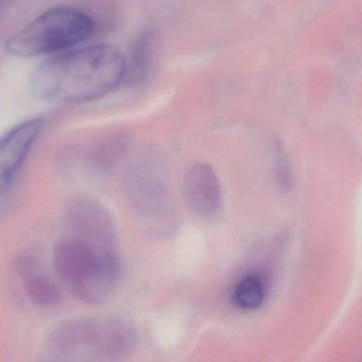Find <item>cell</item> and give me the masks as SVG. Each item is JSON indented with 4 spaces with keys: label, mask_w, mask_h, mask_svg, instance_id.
Segmentation results:
<instances>
[{
    "label": "cell",
    "mask_w": 362,
    "mask_h": 362,
    "mask_svg": "<svg viewBox=\"0 0 362 362\" xmlns=\"http://www.w3.org/2000/svg\"><path fill=\"white\" fill-rule=\"evenodd\" d=\"M272 170L274 182L282 192L291 191L293 178L291 161L281 142H276L272 148Z\"/></svg>",
    "instance_id": "11"
},
{
    "label": "cell",
    "mask_w": 362,
    "mask_h": 362,
    "mask_svg": "<svg viewBox=\"0 0 362 362\" xmlns=\"http://www.w3.org/2000/svg\"><path fill=\"white\" fill-rule=\"evenodd\" d=\"M182 194L187 208L202 217L215 216L223 206L221 180L208 163H196L187 170Z\"/></svg>",
    "instance_id": "7"
},
{
    "label": "cell",
    "mask_w": 362,
    "mask_h": 362,
    "mask_svg": "<svg viewBox=\"0 0 362 362\" xmlns=\"http://www.w3.org/2000/svg\"><path fill=\"white\" fill-rule=\"evenodd\" d=\"M23 286L30 301L38 308H51L57 305L61 299L57 285L36 272L23 278Z\"/></svg>",
    "instance_id": "10"
},
{
    "label": "cell",
    "mask_w": 362,
    "mask_h": 362,
    "mask_svg": "<svg viewBox=\"0 0 362 362\" xmlns=\"http://www.w3.org/2000/svg\"><path fill=\"white\" fill-rule=\"evenodd\" d=\"M127 78V61L114 46L64 51L40 63L28 80L30 95L40 102L83 103L116 88Z\"/></svg>",
    "instance_id": "1"
},
{
    "label": "cell",
    "mask_w": 362,
    "mask_h": 362,
    "mask_svg": "<svg viewBox=\"0 0 362 362\" xmlns=\"http://www.w3.org/2000/svg\"><path fill=\"white\" fill-rule=\"evenodd\" d=\"M129 137L125 133L107 136L95 144L86 155L87 168L99 173H107L115 169L127 150Z\"/></svg>",
    "instance_id": "8"
},
{
    "label": "cell",
    "mask_w": 362,
    "mask_h": 362,
    "mask_svg": "<svg viewBox=\"0 0 362 362\" xmlns=\"http://www.w3.org/2000/svg\"><path fill=\"white\" fill-rule=\"evenodd\" d=\"M93 30L89 15L76 8H51L11 36L6 50L18 57L61 52L88 40Z\"/></svg>",
    "instance_id": "4"
},
{
    "label": "cell",
    "mask_w": 362,
    "mask_h": 362,
    "mask_svg": "<svg viewBox=\"0 0 362 362\" xmlns=\"http://www.w3.org/2000/svg\"><path fill=\"white\" fill-rule=\"evenodd\" d=\"M66 218L74 238L88 245L98 255L120 259L114 221L105 206L90 196H72L66 206Z\"/></svg>",
    "instance_id": "5"
},
{
    "label": "cell",
    "mask_w": 362,
    "mask_h": 362,
    "mask_svg": "<svg viewBox=\"0 0 362 362\" xmlns=\"http://www.w3.org/2000/svg\"><path fill=\"white\" fill-rule=\"evenodd\" d=\"M8 2H10V0H0V13L6 8V4H8Z\"/></svg>",
    "instance_id": "12"
},
{
    "label": "cell",
    "mask_w": 362,
    "mask_h": 362,
    "mask_svg": "<svg viewBox=\"0 0 362 362\" xmlns=\"http://www.w3.org/2000/svg\"><path fill=\"white\" fill-rule=\"evenodd\" d=\"M53 263L57 274L85 303H104L118 288L120 259L100 257L88 245L74 236L57 243Z\"/></svg>",
    "instance_id": "3"
},
{
    "label": "cell",
    "mask_w": 362,
    "mask_h": 362,
    "mask_svg": "<svg viewBox=\"0 0 362 362\" xmlns=\"http://www.w3.org/2000/svg\"><path fill=\"white\" fill-rule=\"evenodd\" d=\"M42 127V119H28L0 137V196L12 185L37 140Z\"/></svg>",
    "instance_id": "6"
},
{
    "label": "cell",
    "mask_w": 362,
    "mask_h": 362,
    "mask_svg": "<svg viewBox=\"0 0 362 362\" xmlns=\"http://www.w3.org/2000/svg\"><path fill=\"white\" fill-rule=\"evenodd\" d=\"M266 298L265 282L259 274L244 276L235 285L232 293L233 303L240 310L252 312L263 305Z\"/></svg>",
    "instance_id": "9"
},
{
    "label": "cell",
    "mask_w": 362,
    "mask_h": 362,
    "mask_svg": "<svg viewBox=\"0 0 362 362\" xmlns=\"http://www.w3.org/2000/svg\"><path fill=\"white\" fill-rule=\"evenodd\" d=\"M125 196L139 221L156 234L172 233L178 226L177 206L165 160L148 152L132 163L123 181Z\"/></svg>",
    "instance_id": "2"
}]
</instances>
